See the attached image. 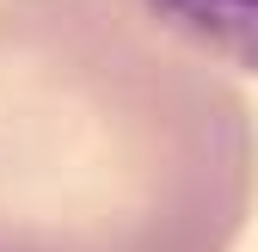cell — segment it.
<instances>
[{"mask_svg":"<svg viewBox=\"0 0 258 252\" xmlns=\"http://www.w3.org/2000/svg\"><path fill=\"white\" fill-rule=\"evenodd\" d=\"M252 197L209 55L129 0H0V252H234Z\"/></svg>","mask_w":258,"mask_h":252,"instance_id":"obj_1","label":"cell"},{"mask_svg":"<svg viewBox=\"0 0 258 252\" xmlns=\"http://www.w3.org/2000/svg\"><path fill=\"white\" fill-rule=\"evenodd\" d=\"M209 61L258 74V0H129Z\"/></svg>","mask_w":258,"mask_h":252,"instance_id":"obj_2","label":"cell"}]
</instances>
